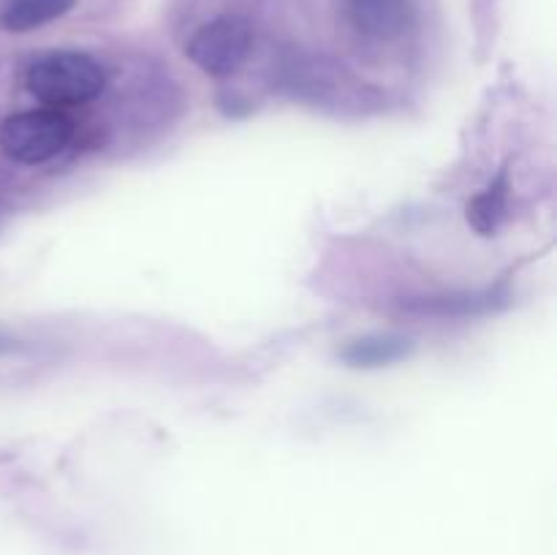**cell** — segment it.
I'll return each instance as SVG.
<instances>
[{"mask_svg":"<svg viewBox=\"0 0 557 555\" xmlns=\"http://www.w3.org/2000/svg\"><path fill=\"white\" fill-rule=\"evenodd\" d=\"M107 85V74L82 52H54L27 69V90L52 107H71L96 98Z\"/></svg>","mask_w":557,"mask_h":555,"instance_id":"obj_1","label":"cell"},{"mask_svg":"<svg viewBox=\"0 0 557 555\" xmlns=\"http://www.w3.org/2000/svg\"><path fill=\"white\" fill-rule=\"evenodd\" d=\"M74 136V123L58 109L14 114L0 128V147L20 163H44L63 152Z\"/></svg>","mask_w":557,"mask_h":555,"instance_id":"obj_2","label":"cell"},{"mask_svg":"<svg viewBox=\"0 0 557 555\" xmlns=\"http://www.w3.org/2000/svg\"><path fill=\"white\" fill-rule=\"evenodd\" d=\"M253 30L243 16H218L190 36L188 58L210 76H228L245 63Z\"/></svg>","mask_w":557,"mask_h":555,"instance_id":"obj_3","label":"cell"},{"mask_svg":"<svg viewBox=\"0 0 557 555\" xmlns=\"http://www.w3.org/2000/svg\"><path fill=\"white\" fill-rule=\"evenodd\" d=\"M408 0H348V20L370 38H395L406 30Z\"/></svg>","mask_w":557,"mask_h":555,"instance_id":"obj_4","label":"cell"},{"mask_svg":"<svg viewBox=\"0 0 557 555\" xmlns=\"http://www.w3.org/2000/svg\"><path fill=\"white\" fill-rule=\"evenodd\" d=\"M411 354V343L400 335H370L362 341H354L351 346L343 351V362L351 368H381V365H392L397 359Z\"/></svg>","mask_w":557,"mask_h":555,"instance_id":"obj_5","label":"cell"},{"mask_svg":"<svg viewBox=\"0 0 557 555\" xmlns=\"http://www.w3.org/2000/svg\"><path fill=\"white\" fill-rule=\"evenodd\" d=\"M506 207H509V169H504L493 185L468 205V223L479 234H493L504 221Z\"/></svg>","mask_w":557,"mask_h":555,"instance_id":"obj_6","label":"cell"},{"mask_svg":"<svg viewBox=\"0 0 557 555\" xmlns=\"http://www.w3.org/2000/svg\"><path fill=\"white\" fill-rule=\"evenodd\" d=\"M71 5H74V0H11L0 22L14 33L33 30V27H41L63 16Z\"/></svg>","mask_w":557,"mask_h":555,"instance_id":"obj_7","label":"cell"}]
</instances>
